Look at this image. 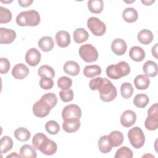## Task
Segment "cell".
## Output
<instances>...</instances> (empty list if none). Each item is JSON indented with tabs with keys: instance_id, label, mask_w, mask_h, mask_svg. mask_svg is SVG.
<instances>
[{
	"instance_id": "cell-42",
	"label": "cell",
	"mask_w": 158,
	"mask_h": 158,
	"mask_svg": "<svg viewBox=\"0 0 158 158\" xmlns=\"http://www.w3.org/2000/svg\"><path fill=\"white\" fill-rule=\"evenodd\" d=\"M59 96L60 99L64 102H67L72 101L73 99V92L71 89L67 90H61L59 92Z\"/></svg>"
},
{
	"instance_id": "cell-37",
	"label": "cell",
	"mask_w": 158,
	"mask_h": 158,
	"mask_svg": "<svg viewBox=\"0 0 158 158\" xmlns=\"http://www.w3.org/2000/svg\"><path fill=\"white\" fill-rule=\"evenodd\" d=\"M12 19V13L8 9L0 6V23H6Z\"/></svg>"
},
{
	"instance_id": "cell-15",
	"label": "cell",
	"mask_w": 158,
	"mask_h": 158,
	"mask_svg": "<svg viewBox=\"0 0 158 158\" xmlns=\"http://www.w3.org/2000/svg\"><path fill=\"white\" fill-rule=\"evenodd\" d=\"M127 45L126 42L121 38H116L112 42L111 49L112 52L117 56L124 54L127 51Z\"/></svg>"
},
{
	"instance_id": "cell-1",
	"label": "cell",
	"mask_w": 158,
	"mask_h": 158,
	"mask_svg": "<svg viewBox=\"0 0 158 158\" xmlns=\"http://www.w3.org/2000/svg\"><path fill=\"white\" fill-rule=\"evenodd\" d=\"M91 90H98L101 99L104 102L113 101L117 95L115 86L106 78L97 77L91 79L89 83Z\"/></svg>"
},
{
	"instance_id": "cell-46",
	"label": "cell",
	"mask_w": 158,
	"mask_h": 158,
	"mask_svg": "<svg viewBox=\"0 0 158 158\" xmlns=\"http://www.w3.org/2000/svg\"><path fill=\"white\" fill-rule=\"evenodd\" d=\"M18 2L21 7H27L30 6L33 2V0H19Z\"/></svg>"
},
{
	"instance_id": "cell-11",
	"label": "cell",
	"mask_w": 158,
	"mask_h": 158,
	"mask_svg": "<svg viewBox=\"0 0 158 158\" xmlns=\"http://www.w3.org/2000/svg\"><path fill=\"white\" fill-rule=\"evenodd\" d=\"M57 149V146L56 143L52 140L48 139V138H47L43 141L39 148V151L47 156H51L54 154L56 152Z\"/></svg>"
},
{
	"instance_id": "cell-10",
	"label": "cell",
	"mask_w": 158,
	"mask_h": 158,
	"mask_svg": "<svg viewBox=\"0 0 158 158\" xmlns=\"http://www.w3.org/2000/svg\"><path fill=\"white\" fill-rule=\"evenodd\" d=\"M136 115L135 112L131 110H126L120 117V123L126 128H129L135 123Z\"/></svg>"
},
{
	"instance_id": "cell-21",
	"label": "cell",
	"mask_w": 158,
	"mask_h": 158,
	"mask_svg": "<svg viewBox=\"0 0 158 158\" xmlns=\"http://www.w3.org/2000/svg\"><path fill=\"white\" fill-rule=\"evenodd\" d=\"M134 84L135 87L139 90L147 89L150 84V80L145 75H137L134 79Z\"/></svg>"
},
{
	"instance_id": "cell-23",
	"label": "cell",
	"mask_w": 158,
	"mask_h": 158,
	"mask_svg": "<svg viewBox=\"0 0 158 158\" xmlns=\"http://www.w3.org/2000/svg\"><path fill=\"white\" fill-rule=\"evenodd\" d=\"M112 146L109 141L108 135L102 136L98 140V148L99 151L104 154L109 152L112 148Z\"/></svg>"
},
{
	"instance_id": "cell-17",
	"label": "cell",
	"mask_w": 158,
	"mask_h": 158,
	"mask_svg": "<svg viewBox=\"0 0 158 158\" xmlns=\"http://www.w3.org/2000/svg\"><path fill=\"white\" fill-rule=\"evenodd\" d=\"M64 71L67 75L76 76L80 72V66L77 62L73 60L67 61L63 67Z\"/></svg>"
},
{
	"instance_id": "cell-5",
	"label": "cell",
	"mask_w": 158,
	"mask_h": 158,
	"mask_svg": "<svg viewBox=\"0 0 158 158\" xmlns=\"http://www.w3.org/2000/svg\"><path fill=\"white\" fill-rule=\"evenodd\" d=\"M79 55L86 62H95L98 57V52L96 48L91 44H85L79 49Z\"/></svg>"
},
{
	"instance_id": "cell-19",
	"label": "cell",
	"mask_w": 158,
	"mask_h": 158,
	"mask_svg": "<svg viewBox=\"0 0 158 158\" xmlns=\"http://www.w3.org/2000/svg\"><path fill=\"white\" fill-rule=\"evenodd\" d=\"M38 47L43 51L48 52L52 49L54 46L53 39L51 36H43L38 41Z\"/></svg>"
},
{
	"instance_id": "cell-32",
	"label": "cell",
	"mask_w": 158,
	"mask_h": 158,
	"mask_svg": "<svg viewBox=\"0 0 158 158\" xmlns=\"http://www.w3.org/2000/svg\"><path fill=\"white\" fill-rule=\"evenodd\" d=\"M38 74L41 77L52 78L55 76V72L52 67L48 65H43L38 69Z\"/></svg>"
},
{
	"instance_id": "cell-12",
	"label": "cell",
	"mask_w": 158,
	"mask_h": 158,
	"mask_svg": "<svg viewBox=\"0 0 158 158\" xmlns=\"http://www.w3.org/2000/svg\"><path fill=\"white\" fill-rule=\"evenodd\" d=\"M16 33L12 29L1 27L0 28V43L10 44L12 43L16 38Z\"/></svg>"
},
{
	"instance_id": "cell-36",
	"label": "cell",
	"mask_w": 158,
	"mask_h": 158,
	"mask_svg": "<svg viewBox=\"0 0 158 158\" xmlns=\"http://www.w3.org/2000/svg\"><path fill=\"white\" fill-rule=\"evenodd\" d=\"M133 156L132 151L127 146H122L118 149L114 156L115 158H131Z\"/></svg>"
},
{
	"instance_id": "cell-48",
	"label": "cell",
	"mask_w": 158,
	"mask_h": 158,
	"mask_svg": "<svg viewBox=\"0 0 158 158\" xmlns=\"http://www.w3.org/2000/svg\"><path fill=\"white\" fill-rule=\"evenodd\" d=\"M155 2L154 0H149V1H147V0H141V2L143 4H144L145 6H150L151 5L152 3H154Z\"/></svg>"
},
{
	"instance_id": "cell-38",
	"label": "cell",
	"mask_w": 158,
	"mask_h": 158,
	"mask_svg": "<svg viewBox=\"0 0 158 158\" xmlns=\"http://www.w3.org/2000/svg\"><path fill=\"white\" fill-rule=\"evenodd\" d=\"M72 85V80L70 78L63 76L60 77L57 80V86L62 90H67L70 89Z\"/></svg>"
},
{
	"instance_id": "cell-16",
	"label": "cell",
	"mask_w": 158,
	"mask_h": 158,
	"mask_svg": "<svg viewBox=\"0 0 158 158\" xmlns=\"http://www.w3.org/2000/svg\"><path fill=\"white\" fill-rule=\"evenodd\" d=\"M57 44L60 48H66L70 44V36L69 33L66 31H58L55 36Z\"/></svg>"
},
{
	"instance_id": "cell-31",
	"label": "cell",
	"mask_w": 158,
	"mask_h": 158,
	"mask_svg": "<svg viewBox=\"0 0 158 158\" xmlns=\"http://www.w3.org/2000/svg\"><path fill=\"white\" fill-rule=\"evenodd\" d=\"M144 126L151 131L157 130L158 127V115H148L144 122Z\"/></svg>"
},
{
	"instance_id": "cell-9",
	"label": "cell",
	"mask_w": 158,
	"mask_h": 158,
	"mask_svg": "<svg viewBox=\"0 0 158 158\" xmlns=\"http://www.w3.org/2000/svg\"><path fill=\"white\" fill-rule=\"evenodd\" d=\"M41 58V55L40 51L35 48L28 49L25 54V61L30 66L34 67L37 65Z\"/></svg>"
},
{
	"instance_id": "cell-34",
	"label": "cell",
	"mask_w": 158,
	"mask_h": 158,
	"mask_svg": "<svg viewBox=\"0 0 158 158\" xmlns=\"http://www.w3.org/2000/svg\"><path fill=\"white\" fill-rule=\"evenodd\" d=\"M1 152L6 153L10 151L13 146V140L12 139L8 136H4L1 139Z\"/></svg>"
},
{
	"instance_id": "cell-28",
	"label": "cell",
	"mask_w": 158,
	"mask_h": 158,
	"mask_svg": "<svg viewBox=\"0 0 158 158\" xmlns=\"http://www.w3.org/2000/svg\"><path fill=\"white\" fill-rule=\"evenodd\" d=\"M101 72V68L98 65H86L83 69V74L88 78H93L99 75Z\"/></svg>"
},
{
	"instance_id": "cell-29",
	"label": "cell",
	"mask_w": 158,
	"mask_h": 158,
	"mask_svg": "<svg viewBox=\"0 0 158 158\" xmlns=\"http://www.w3.org/2000/svg\"><path fill=\"white\" fill-rule=\"evenodd\" d=\"M88 7L91 12L99 14L103 10L104 2L102 0H89L88 2Z\"/></svg>"
},
{
	"instance_id": "cell-43",
	"label": "cell",
	"mask_w": 158,
	"mask_h": 158,
	"mask_svg": "<svg viewBox=\"0 0 158 158\" xmlns=\"http://www.w3.org/2000/svg\"><path fill=\"white\" fill-rule=\"evenodd\" d=\"M40 86L43 89H50L54 86V81L52 78L41 77L40 81Z\"/></svg>"
},
{
	"instance_id": "cell-30",
	"label": "cell",
	"mask_w": 158,
	"mask_h": 158,
	"mask_svg": "<svg viewBox=\"0 0 158 158\" xmlns=\"http://www.w3.org/2000/svg\"><path fill=\"white\" fill-rule=\"evenodd\" d=\"M14 136L20 141H27L30 138V132L25 128L20 127L15 130Z\"/></svg>"
},
{
	"instance_id": "cell-39",
	"label": "cell",
	"mask_w": 158,
	"mask_h": 158,
	"mask_svg": "<svg viewBox=\"0 0 158 158\" xmlns=\"http://www.w3.org/2000/svg\"><path fill=\"white\" fill-rule=\"evenodd\" d=\"M46 130L51 135H56L60 130L59 123L54 120H49L45 124Z\"/></svg>"
},
{
	"instance_id": "cell-6",
	"label": "cell",
	"mask_w": 158,
	"mask_h": 158,
	"mask_svg": "<svg viewBox=\"0 0 158 158\" xmlns=\"http://www.w3.org/2000/svg\"><path fill=\"white\" fill-rule=\"evenodd\" d=\"M87 27L91 33L97 36L103 35L106 31L105 23L95 17H91L88 19Z\"/></svg>"
},
{
	"instance_id": "cell-33",
	"label": "cell",
	"mask_w": 158,
	"mask_h": 158,
	"mask_svg": "<svg viewBox=\"0 0 158 158\" xmlns=\"http://www.w3.org/2000/svg\"><path fill=\"white\" fill-rule=\"evenodd\" d=\"M149 102L148 96L143 93L136 94L133 99V104L139 108L145 107Z\"/></svg>"
},
{
	"instance_id": "cell-7",
	"label": "cell",
	"mask_w": 158,
	"mask_h": 158,
	"mask_svg": "<svg viewBox=\"0 0 158 158\" xmlns=\"http://www.w3.org/2000/svg\"><path fill=\"white\" fill-rule=\"evenodd\" d=\"M51 106L44 99H40L33 106V112L38 117L43 118L46 117L51 109Z\"/></svg>"
},
{
	"instance_id": "cell-2",
	"label": "cell",
	"mask_w": 158,
	"mask_h": 158,
	"mask_svg": "<svg viewBox=\"0 0 158 158\" xmlns=\"http://www.w3.org/2000/svg\"><path fill=\"white\" fill-rule=\"evenodd\" d=\"M16 23L21 27L37 26L40 22V15L35 10L23 11L19 13L16 17Z\"/></svg>"
},
{
	"instance_id": "cell-45",
	"label": "cell",
	"mask_w": 158,
	"mask_h": 158,
	"mask_svg": "<svg viewBox=\"0 0 158 158\" xmlns=\"http://www.w3.org/2000/svg\"><path fill=\"white\" fill-rule=\"evenodd\" d=\"M148 115H158L157 103L152 105L148 110Z\"/></svg>"
},
{
	"instance_id": "cell-13",
	"label": "cell",
	"mask_w": 158,
	"mask_h": 158,
	"mask_svg": "<svg viewBox=\"0 0 158 158\" xmlns=\"http://www.w3.org/2000/svg\"><path fill=\"white\" fill-rule=\"evenodd\" d=\"M80 119L70 118L64 120L62 123V128L67 133H74L77 131L80 127Z\"/></svg>"
},
{
	"instance_id": "cell-4",
	"label": "cell",
	"mask_w": 158,
	"mask_h": 158,
	"mask_svg": "<svg viewBox=\"0 0 158 158\" xmlns=\"http://www.w3.org/2000/svg\"><path fill=\"white\" fill-rule=\"evenodd\" d=\"M128 137L130 144L135 149H139L143 146L145 136L141 128L138 127L131 128L128 133Z\"/></svg>"
},
{
	"instance_id": "cell-25",
	"label": "cell",
	"mask_w": 158,
	"mask_h": 158,
	"mask_svg": "<svg viewBox=\"0 0 158 158\" xmlns=\"http://www.w3.org/2000/svg\"><path fill=\"white\" fill-rule=\"evenodd\" d=\"M73 36L75 42L80 44L88 40L89 38V34L85 29L83 28H78L73 31Z\"/></svg>"
},
{
	"instance_id": "cell-44",
	"label": "cell",
	"mask_w": 158,
	"mask_h": 158,
	"mask_svg": "<svg viewBox=\"0 0 158 158\" xmlns=\"http://www.w3.org/2000/svg\"><path fill=\"white\" fill-rule=\"evenodd\" d=\"M10 62L5 57L0 58V73L1 74L7 73L10 69Z\"/></svg>"
},
{
	"instance_id": "cell-47",
	"label": "cell",
	"mask_w": 158,
	"mask_h": 158,
	"mask_svg": "<svg viewBox=\"0 0 158 158\" xmlns=\"http://www.w3.org/2000/svg\"><path fill=\"white\" fill-rule=\"evenodd\" d=\"M157 44H156L154 45V46H153L152 48V56H154L156 58H157Z\"/></svg>"
},
{
	"instance_id": "cell-8",
	"label": "cell",
	"mask_w": 158,
	"mask_h": 158,
	"mask_svg": "<svg viewBox=\"0 0 158 158\" xmlns=\"http://www.w3.org/2000/svg\"><path fill=\"white\" fill-rule=\"evenodd\" d=\"M81 116V110L80 107L76 104H69L66 106L62 110V117L64 120L75 118L80 119Z\"/></svg>"
},
{
	"instance_id": "cell-49",
	"label": "cell",
	"mask_w": 158,
	"mask_h": 158,
	"mask_svg": "<svg viewBox=\"0 0 158 158\" xmlns=\"http://www.w3.org/2000/svg\"><path fill=\"white\" fill-rule=\"evenodd\" d=\"M20 155H18L16 152H12L11 154H9L7 156V158H9V157H20Z\"/></svg>"
},
{
	"instance_id": "cell-20",
	"label": "cell",
	"mask_w": 158,
	"mask_h": 158,
	"mask_svg": "<svg viewBox=\"0 0 158 158\" xmlns=\"http://www.w3.org/2000/svg\"><path fill=\"white\" fill-rule=\"evenodd\" d=\"M129 56L133 60L141 62L145 57V52L141 47L135 46L131 48L129 52Z\"/></svg>"
},
{
	"instance_id": "cell-27",
	"label": "cell",
	"mask_w": 158,
	"mask_h": 158,
	"mask_svg": "<svg viewBox=\"0 0 158 158\" xmlns=\"http://www.w3.org/2000/svg\"><path fill=\"white\" fill-rule=\"evenodd\" d=\"M109 141L114 147L120 146L124 139L123 135L119 131H113L109 135Z\"/></svg>"
},
{
	"instance_id": "cell-41",
	"label": "cell",
	"mask_w": 158,
	"mask_h": 158,
	"mask_svg": "<svg viewBox=\"0 0 158 158\" xmlns=\"http://www.w3.org/2000/svg\"><path fill=\"white\" fill-rule=\"evenodd\" d=\"M41 99L46 101L51 107V108H53L57 102V98L56 95L53 93H48L46 94H44L43 95L41 98Z\"/></svg>"
},
{
	"instance_id": "cell-3",
	"label": "cell",
	"mask_w": 158,
	"mask_h": 158,
	"mask_svg": "<svg viewBox=\"0 0 158 158\" xmlns=\"http://www.w3.org/2000/svg\"><path fill=\"white\" fill-rule=\"evenodd\" d=\"M130 72V67L125 61H121L117 64L109 65L106 69L107 77L113 80H118L128 75Z\"/></svg>"
},
{
	"instance_id": "cell-22",
	"label": "cell",
	"mask_w": 158,
	"mask_h": 158,
	"mask_svg": "<svg viewBox=\"0 0 158 158\" xmlns=\"http://www.w3.org/2000/svg\"><path fill=\"white\" fill-rule=\"evenodd\" d=\"M153 34L149 30L143 29L141 30L137 35L138 40L143 44H149L153 40Z\"/></svg>"
},
{
	"instance_id": "cell-26",
	"label": "cell",
	"mask_w": 158,
	"mask_h": 158,
	"mask_svg": "<svg viewBox=\"0 0 158 158\" xmlns=\"http://www.w3.org/2000/svg\"><path fill=\"white\" fill-rule=\"evenodd\" d=\"M20 155L21 157L25 158H36L37 157L35 148L30 144H24L21 147Z\"/></svg>"
},
{
	"instance_id": "cell-50",
	"label": "cell",
	"mask_w": 158,
	"mask_h": 158,
	"mask_svg": "<svg viewBox=\"0 0 158 158\" xmlns=\"http://www.w3.org/2000/svg\"><path fill=\"white\" fill-rule=\"evenodd\" d=\"M1 2H5V3H7V2H12V1H1Z\"/></svg>"
},
{
	"instance_id": "cell-35",
	"label": "cell",
	"mask_w": 158,
	"mask_h": 158,
	"mask_svg": "<svg viewBox=\"0 0 158 158\" xmlns=\"http://www.w3.org/2000/svg\"><path fill=\"white\" fill-rule=\"evenodd\" d=\"M134 89L130 83L125 82L123 83L120 86V93L122 96L125 99L130 98L133 93Z\"/></svg>"
},
{
	"instance_id": "cell-18",
	"label": "cell",
	"mask_w": 158,
	"mask_h": 158,
	"mask_svg": "<svg viewBox=\"0 0 158 158\" xmlns=\"http://www.w3.org/2000/svg\"><path fill=\"white\" fill-rule=\"evenodd\" d=\"M143 70L147 77H154L157 75V65L152 60L146 61L143 65Z\"/></svg>"
},
{
	"instance_id": "cell-24",
	"label": "cell",
	"mask_w": 158,
	"mask_h": 158,
	"mask_svg": "<svg viewBox=\"0 0 158 158\" xmlns=\"http://www.w3.org/2000/svg\"><path fill=\"white\" fill-rule=\"evenodd\" d=\"M123 20L128 23H133L137 20L138 15L136 10L133 7H127L125 9L122 13Z\"/></svg>"
},
{
	"instance_id": "cell-40",
	"label": "cell",
	"mask_w": 158,
	"mask_h": 158,
	"mask_svg": "<svg viewBox=\"0 0 158 158\" xmlns=\"http://www.w3.org/2000/svg\"><path fill=\"white\" fill-rule=\"evenodd\" d=\"M48 137L42 133H38L35 135L32 139V144L33 146L37 150H39L40 146L43 143V141L47 138Z\"/></svg>"
},
{
	"instance_id": "cell-14",
	"label": "cell",
	"mask_w": 158,
	"mask_h": 158,
	"mask_svg": "<svg viewBox=\"0 0 158 158\" xmlns=\"http://www.w3.org/2000/svg\"><path fill=\"white\" fill-rule=\"evenodd\" d=\"M29 74V69L27 65L22 63L16 64L12 70V76L17 80H22Z\"/></svg>"
}]
</instances>
